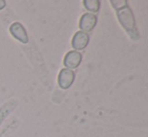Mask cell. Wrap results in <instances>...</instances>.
<instances>
[{
	"label": "cell",
	"instance_id": "obj_1",
	"mask_svg": "<svg viewBox=\"0 0 148 137\" xmlns=\"http://www.w3.org/2000/svg\"><path fill=\"white\" fill-rule=\"evenodd\" d=\"M75 80V73L72 70L64 68L59 75V85L62 89H68L72 86Z\"/></svg>",
	"mask_w": 148,
	"mask_h": 137
},
{
	"label": "cell",
	"instance_id": "obj_2",
	"mask_svg": "<svg viewBox=\"0 0 148 137\" xmlns=\"http://www.w3.org/2000/svg\"><path fill=\"white\" fill-rule=\"evenodd\" d=\"M11 34L15 37L16 39H18L19 41H21L22 43H27L28 42V36L26 34L25 28L23 27L21 23L19 22H14L10 25L9 28Z\"/></svg>",
	"mask_w": 148,
	"mask_h": 137
},
{
	"label": "cell",
	"instance_id": "obj_3",
	"mask_svg": "<svg viewBox=\"0 0 148 137\" xmlns=\"http://www.w3.org/2000/svg\"><path fill=\"white\" fill-rule=\"evenodd\" d=\"M118 16L121 23L124 25L125 28H127L128 30L134 28V18H133L132 13H131V10L127 6L123 10L118 11Z\"/></svg>",
	"mask_w": 148,
	"mask_h": 137
},
{
	"label": "cell",
	"instance_id": "obj_4",
	"mask_svg": "<svg viewBox=\"0 0 148 137\" xmlns=\"http://www.w3.org/2000/svg\"><path fill=\"white\" fill-rule=\"evenodd\" d=\"M97 17L92 13H86L82 16L80 21V28L83 32H91L96 25Z\"/></svg>",
	"mask_w": 148,
	"mask_h": 137
},
{
	"label": "cell",
	"instance_id": "obj_5",
	"mask_svg": "<svg viewBox=\"0 0 148 137\" xmlns=\"http://www.w3.org/2000/svg\"><path fill=\"white\" fill-rule=\"evenodd\" d=\"M82 61V55L78 51H70L66 55L64 60V64L66 68H75L80 65Z\"/></svg>",
	"mask_w": 148,
	"mask_h": 137
},
{
	"label": "cell",
	"instance_id": "obj_6",
	"mask_svg": "<svg viewBox=\"0 0 148 137\" xmlns=\"http://www.w3.org/2000/svg\"><path fill=\"white\" fill-rule=\"evenodd\" d=\"M89 42V35L84 32H78L72 40L73 47L76 49H84Z\"/></svg>",
	"mask_w": 148,
	"mask_h": 137
},
{
	"label": "cell",
	"instance_id": "obj_7",
	"mask_svg": "<svg viewBox=\"0 0 148 137\" xmlns=\"http://www.w3.org/2000/svg\"><path fill=\"white\" fill-rule=\"evenodd\" d=\"M84 4L86 6V8L90 11H98L100 8V2L97 1V0H85Z\"/></svg>",
	"mask_w": 148,
	"mask_h": 137
},
{
	"label": "cell",
	"instance_id": "obj_8",
	"mask_svg": "<svg viewBox=\"0 0 148 137\" xmlns=\"http://www.w3.org/2000/svg\"><path fill=\"white\" fill-rule=\"evenodd\" d=\"M5 5H6L5 1H4V0H0V10L3 9V8L5 7Z\"/></svg>",
	"mask_w": 148,
	"mask_h": 137
}]
</instances>
